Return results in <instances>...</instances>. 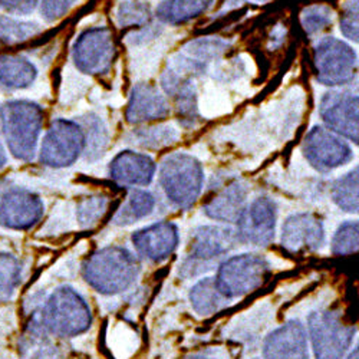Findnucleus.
<instances>
[{"label": "nucleus", "instance_id": "1", "mask_svg": "<svg viewBox=\"0 0 359 359\" xmlns=\"http://www.w3.org/2000/svg\"><path fill=\"white\" fill-rule=\"evenodd\" d=\"M45 111L29 100H11L0 107V130L12 157L31 163L38 153Z\"/></svg>", "mask_w": 359, "mask_h": 359}, {"label": "nucleus", "instance_id": "2", "mask_svg": "<svg viewBox=\"0 0 359 359\" xmlns=\"http://www.w3.org/2000/svg\"><path fill=\"white\" fill-rule=\"evenodd\" d=\"M82 275L86 283L102 294H116L127 290L140 275V263L127 249L108 246L89 256Z\"/></svg>", "mask_w": 359, "mask_h": 359}, {"label": "nucleus", "instance_id": "3", "mask_svg": "<svg viewBox=\"0 0 359 359\" xmlns=\"http://www.w3.org/2000/svg\"><path fill=\"white\" fill-rule=\"evenodd\" d=\"M160 183L167 198L178 208H190L201 194L204 171L198 160L186 153L167 156L160 167Z\"/></svg>", "mask_w": 359, "mask_h": 359}, {"label": "nucleus", "instance_id": "4", "mask_svg": "<svg viewBox=\"0 0 359 359\" xmlns=\"http://www.w3.org/2000/svg\"><path fill=\"white\" fill-rule=\"evenodd\" d=\"M48 332L57 337H76L86 332L93 322L91 309L72 287L56 289L39 313Z\"/></svg>", "mask_w": 359, "mask_h": 359}, {"label": "nucleus", "instance_id": "5", "mask_svg": "<svg viewBox=\"0 0 359 359\" xmlns=\"http://www.w3.org/2000/svg\"><path fill=\"white\" fill-rule=\"evenodd\" d=\"M85 131L72 119L57 118L46 130L41 148L39 161L49 168L71 167L85 153Z\"/></svg>", "mask_w": 359, "mask_h": 359}, {"label": "nucleus", "instance_id": "6", "mask_svg": "<svg viewBox=\"0 0 359 359\" xmlns=\"http://www.w3.org/2000/svg\"><path fill=\"white\" fill-rule=\"evenodd\" d=\"M269 273V263L260 255H238L227 259L219 267L215 282L226 299L242 297L263 285Z\"/></svg>", "mask_w": 359, "mask_h": 359}, {"label": "nucleus", "instance_id": "7", "mask_svg": "<svg viewBox=\"0 0 359 359\" xmlns=\"http://www.w3.org/2000/svg\"><path fill=\"white\" fill-rule=\"evenodd\" d=\"M309 335L316 359H344L352 344L355 327L338 311H319L308 319Z\"/></svg>", "mask_w": 359, "mask_h": 359}, {"label": "nucleus", "instance_id": "8", "mask_svg": "<svg viewBox=\"0 0 359 359\" xmlns=\"http://www.w3.org/2000/svg\"><path fill=\"white\" fill-rule=\"evenodd\" d=\"M318 81L326 86H342L356 76L358 57L353 49L334 36L323 38L313 49Z\"/></svg>", "mask_w": 359, "mask_h": 359}, {"label": "nucleus", "instance_id": "9", "mask_svg": "<svg viewBox=\"0 0 359 359\" xmlns=\"http://www.w3.org/2000/svg\"><path fill=\"white\" fill-rule=\"evenodd\" d=\"M114 35L108 27L86 29L74 43L72 61L86 75H105L111 71L115 59Z\"/></svg>", "mask_w": 359, "mask_h": 359}, {"label": "nucleus", "instance_id": "10", "mask_svg": "<svg viewBox=\"0 0 359 359\" xmlns=\"http://www.w3.org/2000/svg\"><path fill=\"white\" fill-rule=\"evenodd\" d=\"M304 154L312 167L327 172L351 161L352 149L338 134L323 127H313L305 137Z\"/></svg>", "mask_w": 359, "mask_h": 359}, {"label": "nucleus", "instance_id": "11", "mask_svg": "<svg viewBox=\"0 0 359 359\" xmlns=\"http://www.w3.org/2000/svg\"><path fill=\"white\" fill-rule=\"evenodd\" d=\"M45 205L34 191L12 187L0 196V226L12 230L32 229L42 217Z\"/></svg>", "mask_w": 359, "mask_h": 359}, {"label": "nucleus", "instance_id": "12", "mask_svg": "<svg viewBox=\"0 0 359 359\" xmlns=\"http://www.w3.org/2000/svg\"><path fill=\"white\" fill-rule=\"evenodd\" d=\"M319 114L327 130L358 144V95L352 91H331L322 97Z\"/></svg>", "mask_w": 359, "mask_h": 359}, {"label": "nucleus", "instance_id": "13", "mask_svg": "<svg viewBox=\"0 0 359 359\" xmlns=\"http://www.w3.org/2000/svg\"><path fill=\"white\" fill-rule=\"evenodd\" d=\"M237 226V238L255 246L269 245L273 241L276 229L275 201L269 197H257L245 208Z\"/></svg>", "mask_w": 359, "mask_h": 359}, {"label": "nucleus", "instance_id": "14", "mask_svg": "<svg viewBox=\"0 0 359 359\" xmlns=\"http://www.w3.org/2000/svg\"><path fill=\"white\" fill-rule=\"evenodd\" d=\"M323 222L312 213H297L282 227V246L290 253L313 252L323 245Z\"/></svg>", "mask_w": 359, "mask_h": 359}, {"label": "nucleus", "instance_id": "15", "mask_svg": "<svg viewBox=\"0 0 359 359\" xmlns=\"http://www.w3.org/2000/svg\"><path fill=\"white\" fill-rule=\"evenodd\" d=\"M264 359H309L308 337L301 322L290 320L273 331L263 345Z\"/></svg>", "mask_w": 359, "mask_h": 359}, {"label": "nucleus", "instance_id": "16", "mask_svg": "<svg viewBox=\"0 0 359 359\" xmlns=\"http://www.w3.org/2000/svg\"><path fill=\"white\" fill-rule=\"evenodd\" d=\"M133 245L140 255L153 262H163L178 246V229L171 222H158L133 234Z\"/></svg>", "mask_w": 359, "mask_h": 359}, {"label": "nucleus", "instance_id": "17", "mask_svg": "<svg viewBox=\"0 0 359 359\" xmlns=\"http://www.w3.org/2000/svg\"><path fill=\"white\" fill-rule=\"evenodd\" d=\"M170 114V105L165 97L151 83H137L130 94L126 109L127 123L144 124L164 119Z\"/></svg>", "mask_w": 359, "mask_h": 359}, {"label": "nucleus", "instance_id": "18", "mask_svg": "<svg viewBox=\"0 0 359 359\" xmlns=\"http://www.w3.org/2000/svg\"><path fill=\"white\" fill-rule=\"evenodd\" d=\"M237 234L227 227L201 226L190 237L189 256L196 262H207L226 255L234 248Z\"/></svg>", "mask_w": 359, "mask_h": 359}, {"label": "nucleus", "instance_id": "19", "mask_svg": "<svg viewBox=\"0 0 359 359\" xmlns=\"http://www.w3.org/2000/svg\"><path fill=\"white\" fill-rule=\"evenodd\" d=\"M157 165L154 160L141 153L123 151L109 164V175L124 186H148L153 182Z\"/></svg>", "mask_w": 359, "mask_h": 359}, {"label": "nucleus", "instance_id": "20", "mask_svg": "<svg viewBox=\"0 0 359 359\" xmlns=\"http://www.w3.org/2000/svg\"><path fill=\"white\" fill-rule=\"evenodd\" d=\"M248 203V187L234 180V182L223 186L213 197L208 198L204 204V213L223 223H237L242 213L245 212Z\"/></svg>", "mask_w": 359, "mask_h": 359}, {"label": "nucleus", "instance_id": "21", "mask_svg": "<svg viewBox=\"0 0 359 359\" xmlns=\"http://www.w3.org/2000/svg\"><path fill=\"white\" fill-rule=\"evenodd\" d=\"M38 78L32 61L18 53H0V91L13 93L31 88Z\"/></svg>", "mask_w": 359, "mask_h": 359}, {"label": "nucleus", "instance_id": "22", "mask_svg": "<svg viewBox=\"0 0 359 359\" xmlns=\"http://www.w3.org/2000/svg\"><path fill=\"white\" fill-rule=\"evenodd\" d=\"M19 352L23 359H59V352L48 338V331L39 313L34 316L22 335L19 341Z\"/></svg>", "mask_w": 359, "mask_h": 359}, {"label": "nucleus", "instance_id": "23", "mask_svg": "<svg viewBox=\"0 0 359 359\" xmlns=\"http://www.w3.org/2000/svg\"><path fill=\"white\" fill-rule=\"evenodd\" d=\"M213 0H164L157 8V18L168 25L186 23L212 6Z\"/></svg>", "mask_w": 359, "mask_h": 359}, {"label": "nucleus", "instance_id": "24", "mask_svg": "<svg viewBox=\"0 0 359 359\" xmlns=\"http://www.w3.org/2000/svg\"><path fill=\"white\" fill-rule=\"evenodd\" d=\"M156 207V198L151 193L145 190H133L127 201L119 208L114 217V223L118 226L133 224L153 213Z\"/></svg>", "mask_w": 359, "mask_h": 359}, {"label": "nucleus", "instance_id": "25", "mask_svg": "<svg viewBox=\"0 0 359 359\" xmlns=\"http://www.w3.org/2000/svg\"><path fill=\"white\" fill-rule=\"evenodd\" d=\"M42 32L36 22L22 20L15 16L0 15V46H15L34 39Z\"/></svg>", "mask_w": 359, "mask_h": 359}, {"label": "nucleus", "instance_id": "26", "mask_svg": "<svg viewBox=\"0 0 359 359\" xmlns=\"http://www.w3.org/2000/svg\"><path fill=\"white\" fill-rule=\"evenodd\" d=\"M227 299L220 293L215 278H205L197 282L190 292L193 309L200 315L216 313Z\"/></svg>", "mask_w": 359, "mask_h": 359}, {"label": "nucleus", "instance_id": "27", "mask_svg": "<svg viewBox=\"0 0 359 359\" xmlns=\"http://www.w3.org/2000/svg\"><path fill=\"white\" fill-rule=\"evenodd\" d=\"M175 100L177 112L180 116V123L184 127H194L200 119L198 107H197V94L191 79L180 81L172 91L168 94Z\"/></svg>", "mask_w": 359, "mask_h": 359}, {"label": "nucleus", "instance_id": "28", "mask_svg": "<svg viewBox=\"0 0 359 359\" xmlns=\"http://www.w3.org/2000/svg\"><path fill=\"white\" fill-rule=\"evenodd\" d=\"M331 196L344 212L358 213V167L335 180Z\"/></svg>", "mask_w": 359, "mask_h": 359}, {"label": "nucleus", "instance_id": "29", "mask_svg": "<svg viewBox=\"0 0 359 359\" xmlns=\"http://www.w3.org/2000/svg\"><path fill=\"white\" fill-rule=\"evenodd\" d=\"M134 142L145 148L167 147L178 140V133L170 126L141 128L133 133Z\"/></svg>", "mask_w": 359, "mask_h": 359}, {"label": "nucleus", "instance_id": "30", "mask_svg": "<svg viewBox=\"0 0 359 359\" xmlns=\"http://www.w3.org/2000/svg\"><path fill=\"white\" fill-rule=\"evenodd\" d=\"M359 226L358 222H346L337 230L332 238V253L337 256H348L358 252Z\"/></svg>", "mask_w": 359, "mask_h": 359}, {"label": "nucleus", "instance_id": "31", "mask_svg": "<svg viewBox=\"0 0 359 359\" xmlns=\"http://www.w3.org/2000/svg\"><path fill=\"white\" fill-rule=\"evenodd\" d=\"M20 280V264L12 255H0V299L9 297Z\"/></svg>", "mask_w": 359, "mask_h": 359}, {"label": "nucleus", "instance_id": "32", "mask_svg": "<svg viewBox=\"0 0 359 359\" xmlns=\"http://www.w3.org/2000/svg\"><path fill=\"white\" fill-rule=\"evenodd\" d=\"M108 207V200L104 196H91L82 198L78 204V220L85 227H93L100 222Z\"/></svg>", "mask_w": 359, "mask_h": 359}, {"label": "nucleus", "instance_id": "33", "mask_svg": "<svg viewBox=\"0 0 359 359\" xmlns=\"http://www.w3.org/2000/svg\"><path fill=\"white\" fill-rule=\"evenodd\" d=\"M301 20L305 32L315 35L332 23V11L325 5H313L302 12Z\"/></svg>", "mask_w": 359, "mask_h": 359}, {"label": "nucleus", "instance_id": "34", "mask_svg": "<svg viewBox=\"0 0 359 359\" xmlns=\"http://www.w3.org/2000/svg\"><path fill=\"white\" fill-rule=\"evenodd\" d=\"M118 23L124 26H140L149 20V9L137 0H126L118 9Z\"/></svg>", "mask_w": 359, "mask_h": 359}, {"label": "nucleus", "instance_id": "35", "mask_svg": "<svg viewBox=\"0 0 359 359\" xmlns=\"http://www.w3.org/2000/svg\"><path fill=\"white\" fill-rule=\"evenodd\" d=\"M86 126L88 130L85 131V140H86V145H85V151L86 156L89 158V156L93 157V154H102V149L105 145V130L101 127V121L95 116H91L89 119H86Z\"/></svg>", "mask_w": 359, "mask_h": 359}, {"label": "nucleus", "instance_id": "36", "mask_svg": "<svg viewBox=\"0 0 359 359\" xmlns=\"http://www.w3.org/2000/svg\"><path fill=\"white\" fill-rule=\"evenodd\" d=\"M358 0H346L341 13V32L349 41L358 42Z\"/></svg>", "mask_w": 359, "mask_h": 359}, {"label": "nucleus", "instance_id": "37", "mask_svg": "<svg viewBox=\"0 0 359 359\" xmlns=\"http://www.w3.org/2000/svg\"><path fill=\"white\" fill-rule=\"evenodd\" d=\"M75 2L76 0H39L42 18L49 23L62 19Z\"/></svg>", "mask_w": 359, "mask_h": 359}, {"label": "nucleus", "instance_id": "38", "mask_svg": "<svg viewBox=\"0 0 359 359\" xmlns=\"http://www.w3.org/2000/svg\"><path fill=\"white\" fill-rule=\"evenodd\" d=\"M39 0H0V11H4L9 16H26L32 13Z\"/></svg>", "mask_w": 359, "mask_h": 359}, {"label": "nucleus", "instance_id": "39", "mask_svg": "<svg viewBox=\"0 0 359 359\" xmlns=\"http://www.w3.org/2000/svg\"><path fill=\"white\" fill-rule=\"evenodd\" d=\"M8 164V153H6V148L4 147L2 141H0V171H2Z\"/></svg>", "mask_w": 359, "mask_h": 359}, {"label": "nucleus", "instance_id": "40", "mask_svg": "<svg viewBox=\"0 0 359 359\" xmlns=\"http://www.w3.org/2000/svg\"><path fill=\"white\" fill-rule=\"evenodd\" d=\"M358 355H359V351H358V349H355L353 352H351V355H349L346 359H359V358H358Z\"/></svg>", "mask_w": 359, "mask_h": 359}, {"label": "nucleus", "instance_id": "41", "mask_svg": "<svg viewBox=\"0 0 359 359\" xmlns=\"http://www.w3.org/2000/svg\"><path fill=\"white\" fill-rule=\"evenodd\" d=\"M256 2H260V4H264V2H271V0H256Z\"/></svg>", "mask_w": 359, "mask_h": 359}, {"label": "nucleus", "instance_id": "42", "mask_svg": "<svg viewBox=\"0 0 359 359\" xmlns=\"http://www.w3.org/2000/svg\"><path fill=\"white\" fill-rule=\"evenodd\" d=\"M190 359H207V358H201V356H193V358H190Z\"/></svg>", "mask_w": 359, "mask_h": 359}]
</instances>
